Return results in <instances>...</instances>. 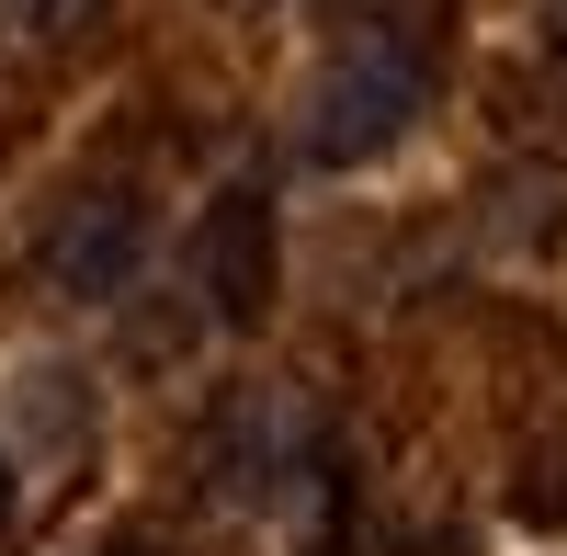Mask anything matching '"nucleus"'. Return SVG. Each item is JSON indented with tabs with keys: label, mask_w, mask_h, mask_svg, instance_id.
<instances>
[{
	"label": "nucleus",
	"mask_w": 567,
	"mask_h": 556,
	"mask_svg": "<svg viewBox=\"0 0 567 556\" xmlns=\"http://www.w3.org/2000/svg\"><path fill=\"white\" fill-rule=\"evenodd\" d=\"M103 556H159V545H148V534H114V545H103Z\"/></svg>",
	"instance_id": "obj_6"
},
{
	"label": "nucleus",
	"mask_w": 567,
	"mask_h": 556,
	"mask_svg": "<svg viewBox=\"0 0 567 556\" xmlns=\"http://www.w3.org/2000/svg\"><path fill=\"white\" fill-rule=\"evenodd\" d=\"M194 296L216 330H261L284 296V227H272V182H216L194 216Z\"/></svg>",
	"instance_id": "obj_2"
},
{
	"label": "nucleus",
	"mask_w": 567,
	"mask_h": 556,
	"mask_svg": "<svg viewBox=\"0 0 567 556\" xmlns=\"http://www.w3.org/2000/svg\"><path fill=\"white\" fill-rule=\"evenodd\" d=\"M0 534H12V466H0Z\"/></svg>",
	"instance_id": "obj_7"
},
{
	"label": "nucleus",
	"mask_w": 567,
	"mask_h": 556,
	"mask_svg": "<svg viewBox=\"0 0 567 556\" xmlns=\"http://www.w3.org/2000/svg\"><path fill=\"white\" fill-rule=\"evenodd\" d=\"M136 250H148V216H136L125 182H69V194L45 205V227H34V272H45V296H69V307L125 296Z\"/></svg>",
	"instance_id": "obj_3"
},
{
	"label": "nucleus",
	"mask_w": 567,
	"mask_h": 556,
	"mask_svg": "<svg viewBox=\"0 0 567 556\" xmlns=\"http://www.w3.org/2000/svg\"><path fill=\"white\" fill-rule=\"evenodd\" d=\"M420 114H432V45L386 23V34L329 45V69L307 80L296 136H307L318 171H374V159H398L420 136Z\"/></svg>",
	"instance_id": "obj_1"
},
{
	"label": "nucleus",
	"mask_w": 567,
	"mask_h": 556,
	"mask_svg": "<svg viewBox=\"0 0 567 556\" xmlns=\"http://www.w3.org/2000/svg\"><path fill=\"white\" fill-rule=\"evenodd\" d=\"M23 34H80V23H103V0H0Z\"/></svg>",
	"instance_id": "obj_5"
},
{
	"label": "nucleus",
	"mask_w": 567,
	"mask_h": 556,
	"mask_svg": "<svg viewBox=\"0 0 567 556\" xmlns=\"http://www.w3.org/2000/svg\"><path fill=\"white\" fill-rule=\"evenodd\" d=\"M216 477H227V500H261V512H284L296 488L329 477V432L296 421L284 398H239V409H227V432H216Z\"/></svg>",
	"instance_id": "obj_4"
}]
</instances>
